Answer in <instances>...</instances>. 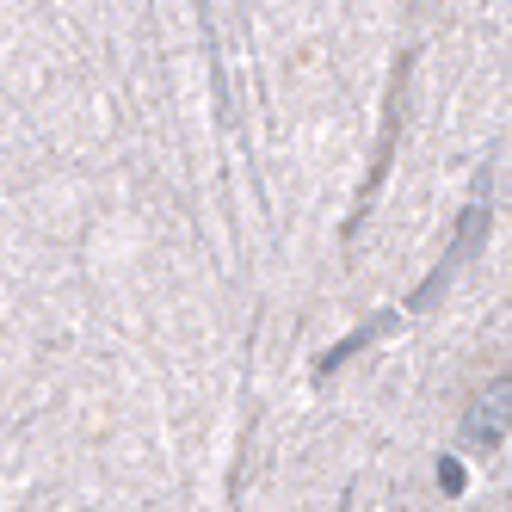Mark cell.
Segmentation results:
<instances>
[{"label":"cell","mask_w":512,"mask_h":512,"mask_svg":"<svg viewBox=\"0 0 512 512\" xmlns=\"http://www.w3.org/2000/svg\"><path fill=\"white\" fill-rule=\"evenodd\" d=\"M408 62H414V56H401V62H395V81H389V105H383V136H377V155H371V173H364V192H358V210H352L346 235H352V229L364 223V210H371V198H377V186H383V173H389L395 136H401V99H408Z\"/></svg>","instance_id":"6da1fadb"},{"label":"cell","mask_w":512,"mask_h":512,"mask_svg":"<svg viewBox=\"0 0 512 512\" xmlns=\"http://www.w3.org/2000/svg\"><path fill=\"white\" fill-rule=\"evenodd\" d=\"M482 241H488V204H482V198H475V204L463 210V229H457V241H451V253H445V260H438V272H432V278H426V284L414 290V297H408V309H432L438 297H445V284H451V278L463 272V260H469V253H475V247H482Z\"/></svg>","instance_id":"7a4b0ae2"},{"label":"cell","mask_w":512,"mask_h":512,"mask_svg":"<svg viewBox=\"0 0 512 512\" xmlns=\"http://www.w3.org/2000/svg\"><path fill=\"white\" fill-rule=\"evenodd\" d=\"M463 445H469V451H500V445H506V377H500L494 389L475 395V408H469V420H463Z\"/></svg>","instance_id":"3957f363"},{"label":"cell","mask_w":512,"mask_h":512,"mask_svg":"<svg viewBox=\"0 0 512 512\" xmlns=\"http://www.w3.org/2000/svg\"><path fill=\"white\" fill-rule=\"evenodd\" d=\"M389 327H395V315H377L371 327H358V334H352V340H340V346H327V352L315 358V377H334V371H340V364H346L352 352H364V346H371V340H383V334H389Z\"/></svg>","instance_id":"277c9868"},{"label":"cell","mask_w":512,"mask_h":512,"mask_svg":"<svg viewBox=\"0 0 512 512\" xmlns=\"http://www.w3.org/2000/svg\"><path fill=\"white\" fill-rule=\"evenodd\" d=\"M438 488H445V494H463V463H438Z\"/></svg>","instance_id":"5b68a950"}]
</instances>
